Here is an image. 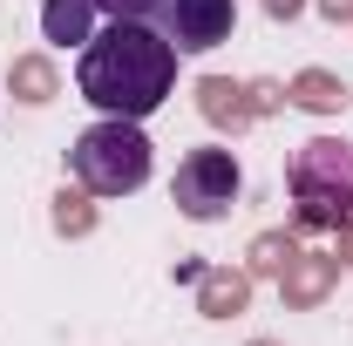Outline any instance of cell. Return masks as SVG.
Wrapping results in <instances>:
<instances>
[{
    "label": "cell",
    "instance_id": "cell-4",
    "mask_svg": "<svg viewBox=\"0 0 353 346\" xmlns=\"http://www.w3.org/2000/svg\"><path fill=\"white\" fill-rule=\"evenodd\" d=\"M238 190H245V170H238V156L231 150H190L183 163H176V176H170V204L190 224H218L231 204H238Z\"/></svg>",
    "mask_w": 353,
    "mask_h": 346
},
{
    "label": "cell",
    "instance_id": "cell-3",
    "mask_svg": "<svg viewBox=\"0 0 353 346\" xmlns=\"http://www.w3.org/2000/svg\"><path fill=\"white\" fill-rule=\"evenodd\" d=\"M68 170L82 183L88 197H130L150 183V136L143 123H123V116H102V123H88L75 136V150H68Z\"/></svg>",
    "mask_w": 353,
    "mask_h": 346
},
{
    "label": "cell",
    "instance_id": "cell-6",
    "mask_svg": "<svg viewBox=\"0 0 353 346\" xmlns=\"http://www.w3.org/2000/svg\"><path fill=\"white\" fill-rule=\"evenodd\" d=\"M88 21H95V7L88 0H48L41 7V28H48V41H88Z\"/></svg>",
    "mask_w": 353,
    "mask_h": 346
},
{
    "label": "cell",
    "instance_id": "cell-2",
    "mask_svg": "<svg viewBox=\"0 0 353 346\" xmlns=\"http://www.w3.org/2000/svg\"><path fill=\"white\" fill-rule=\"evenodd\" d=\"M285 190H292V217L306 231H340L353 224V143L340 136H312L285 163Z\"/></svg>",
    "mask_w": 353,
    "mask_h": 346
},
{
    "label": "cell",
    "instance_id": "cell-5",
    "mask_svg": "<svg viewBox=\"0 0 353 346\" xmlns=\"http://www.w3.org/2000/svg\"><path fill=\"white\" fill-rule=\"evenodd\" d=\"M157 28L170 34L176 54H211L218 41H231L238 28V0H170L157 14Z\"/></svg>",
    "mask_w": 353,
    "mask_h": 346
},
{
    "label": "cell",
    "instance_id": "cell-1",
    "mask_svg": "<svg viewBox=\"0 0 353 346\" xmlns=\"http://www.w3.org/2000/svg\"><path fill=\"white\" fill-rule=\"evenodd\" d=\"M75 88L102 116H123V123L157 116L176 88L170 34L157 21H109V28H95L82 41V61H75Z\"/></svg>",
    "mask_w": 353,
    "mask_h": 346
},
{
    "label": "cell",
    "instance_id": "cell-7",
    "mask_svg": "<svg viewBox=\"0 0 353 346\" xmlns=\"http://www.w3.org/2000/svg\"><path fill=\"white\" fill-rule=\"evenodd\" d=\"M95 14H109V21H157L170 0H88Z\"/></svg>",
    "mask_w": 353,
    "mask_h": 346
}]
</instances>
